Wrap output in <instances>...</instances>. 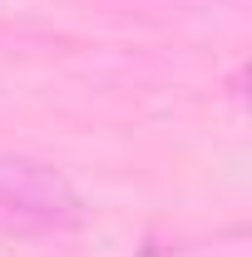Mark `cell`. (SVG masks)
<instances>
[{
  "mask_svg": "<svg viewBox=\"0 0 252 257\" xmlns=\"http://www.w3.org/2000/svg\"><path fill=\"white\" fill-rule=\"evenodd\" d=\"M84 223V203L60 168L25 154H0V227L20 237H60Z\"/></svg>",
  "mask_w": 252,
  "mask_h": 257,
  "instance_id": "obj_1",
  "label": "cell"
}]
</instances>
